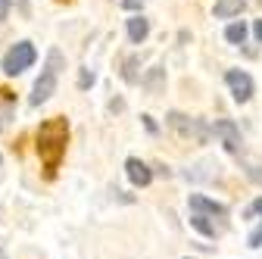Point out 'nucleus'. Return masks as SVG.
<instances>
[{
  "label": "nucleus",
  "mask_w": 262,
  "mask_h": 259,
  "mask_svg": "<svg viewBox=\"0 0 262 259\" xmlns=\"http://www.w3.org/2000/svg\"><path fill=\"white\" fill-rule=\"evenodd\" d=\"M66 144H69V122L62 116H53V119L41 122V128H38V156H41L47 175H56L62 156H66Z\"/></svg>",
  "instance_id": "f257e3e1"
},
{
  "label": "nucleus",
  "mask_w": 262,
  "mask_h": 259,
  "mask_svg": "<svg viewBox=\"0 0 262 259\" xmlns=\"http://www.w3.org/2000/svg\"><path fill=\"white\" fill-rule=\"evenodd\" d=\"M59 69H62V53H59V50H50L47 69L41 72V78L35 81V88H31V97H28L31 106H41L44 100H50V97L56 94V72H59Z\"/></svg>",
  "instance_id": "f03ea898"
},
{
  "label": "nucleus",
  "mask_w": 262,
  "mask_h": 259,
  "mask_svg": "<svg viewBox=\"0 0 262 259\" xmlns=\"http://www.w3.org/2000/svg\"><path fill=\"white\" fill-rule=\"evenodd\" d=\"M35 59H38V50L31 47L28 41H19V44L10 47L7 56H4V72H7V75H19V72H25Z\"/></svg>",
  "instance_id": "7ed1b4c3"
},
{
  "label": "nucleus",
  "mask_w": 262,
  "mask_h": 259,
  "mask_svg": "<svg viewBox=\"0 0 262 259\" xmlns=\"http://www.w3.org/2000/svg\"><path fill=\"white\" fill-rule=\"evenodd\" d=\"M169 125H172V132H178L181 138H193L196 144H206L209 141V128L200 119H190L184 113H169Z\"/></svg>",
  "instance_id": "20e7f679"
},
{
  "label": "nucleus",
  "mask_w": 262,
  "mask_h": 259,
  "mask_svg": "<svg viewBox=\"0 0 262 259\" xmlns=\"http://www.w3.org/2000/svg\"><path fill=\"white\" fill-rule=\"evenodd\" d=\"M225 81H228V88H231V97L237 103H247L250 97H253V78L247 75V72H241V69H231L225 75Z\"/></svg>",
  "instance_id": "39448f33"
},
{
  "label": "nucleus",
  "mask_w": 262,
  "mask_h": 259,
  "mask_svg": "<svg viewBox=\"0 0 262 259\" xmlns=\"http://www.w3.org/2000/svg\"><path fill=\"white\" fill-rule=\"evenodd\" d=\"M209 132H212L215 138H222V144L231 150V153H237V150H241V128H237L231 119H219V122L209 128Z\"/></svg>",
  "instance_id": "423d86ee"
},
{
  "label": "nucleus",
  "mask_w": 262,
  "mask_h": 259,
  "mask_svg": "<svg viewBox=\"0 0 262 259\" xmlns=\"http://www.w3.org/2000/svg\"><path fill=\"white\" fill-rule=\"evenodd\" d=\"M187 206H190L193 212H203V215H219V219H225V215H228V209H225L219 200H209L206 193H190Z\"/></svg>",
  "instance_id": "0eeeda50"
},
{
  "label": "nucleus",
  "mask_w": 262,
  "mask_h": 259,
  "mask_svg": "<svg viewBox=\"0 0 262 259\" xmlns=\"http://www.w3.org/2000/svg\"><path fill=\"white\" fill-rule=\"evenodd\" d=\"M125 172H128V178H131V184H135V187H147L153 181V169L147 163H141V159H135V156L125 163Z\"/></svg>",
  "instance_id": "6e6552de"
},
{
  "label": "nucleus",
  "mask_w": 262,
  "mask_h": 259,
  "mask_svg": "<svg viewBox=\"0 0 262 259\" xmlns=\"http://www.w3.org/2000/svg\"><path fill=\"white\" fill-rule=\"evenodd\" d=\"M147 35H150V22H147L144 16H135V19H128V38L135 41V44H141Z\"/></svg>",
  "instance_id": "1a4fd4ad"
},
{
  "label": "nucleus",
  "mask_w": 262,
  "mask_h": 259,
  "mask_svg": "<svg viewBox=\"0 0 262 259\" xmlns=\"http://www.w3.org/2000/svg\"><path fill=\"white\" fill-rule=\"evenodd\" d=\"M244 4L247 0H215V16L219 19H231V16H237L244 10Z\"/></svg>",
  "instance_id": "9d476101"
},
{
  "label": "nucleus",
  "mask_w": 262,
  "mask_h": 259,
  "mask_svg": "<svg viewBox=\"0 0 262 259\" xmlns=\"http://www.w3.org/2000/svg\"><path fill=\"white\" fill-rule=\"evenodd\" d=\"M190 225H193V228L200 231L203 238H215V234H219V228L209 222V215H203V212H193V215H190Z\"/></svg>",
  "instance_id": "9b49d317"
},
{
  "label": "nucleus",
  "mask_w": 262,
  "mask_h": 259,
  "mask_svg": "<svg viewBox=\"0 0 262 259\" xmlns=\"http://www.w3.org/2000/svg\"><path fill=\"white\" fill-rule=\"evenodd\" d=\"M225 38L231 41V44H244V38H247V25H244V22H234V25H228Z\"/></svg>",
  "instance_id": "f8f14e48"
},
{
  "label": "nucleus",
  "mask_w": 262,
  "mask_h": 259,
  "mask_svg": "<svg viewBox=\"0 0 262 259\" xmlns=\"http://www.w3.org/2000/svg\"><path fill=\"white\" fill-rule=\"evenodd\" d=\"M135 69H138V56H128V59H125V69H122V78L135 84V81H138V72H135Z\"/></svg>",
  "instance_id": "ddd939ff"
},
{
  "label": "nucleus",
  "mask_w": 262,
  "mask_h": 259,
  "mask_svg": "<svg viewBox=\"0 0 262 259\" xmlns=\"http://www.w3.org/2000/svg\"><path fill=\"white\" fill-rule=\"evenodd\" d=\"M91 84H94V72H91V69H81V72H78V88L88 91Z\"/></svg>",
  "instance_id": "4468645a"
},
{
  "label": "nucleus",
  "mask_w": 262,
  "mask_h": 259,
  "mask_svg": "<svg viewBox=\"0 0 262 259\" xmlns=\"http://www.w3.org/2000/svg\"><path fill=\"white\" fill-rule=\"evenodd\" d=\"M159 84H162V69H153V72H150V78H147V88L156 94V91H159Z\"/></svg>",
  "instance_id": "2eb2a0df"
},
{
  "label": "nucleus",
  "mask_w": 262,
  "mask_h": 259,
  "mask_svg": "<svg viewBox=\"0 0 262 259\" xmlns=\"http://www.w3.org/2000/svg\"><path fill=\"white\" fill-rule=\"evenodd\" d=\"M247 244L256 250V247H262V225H256V228L250 231V238H247Z\"/></svg>",
  "instance_id": "dca6fc26"
},
{
  "label": "nucleus",
  "mask_w": 262,
  "mask_h": 259,
  "mask_svg": "<svg viewBox=\"0 0 262 259\" xmlns=\"http://www.w3.org/2000/svg\"><path fill=\"white\" fill-rule=\"evenodd\" d=\"M253 215H262V197H256V200L250 203V209H247V219H253Z\"/></svg>",
  "instance_id": "f3484780"
},
{
  "label": "nucleus",
  "mask_w": 262,
  "mask_h": 259,
  "mask_svg": "<svg viewBox=\"0 0 262 259\" xmlns=\"http://www.w3.org/2000/svg\"><path fill=\"white\" fill-rule=\"evenodd\" d=\"M125 10H141V0H122Z\"/></svg>",
  "instance_id": "a211bd4d"
},
{
  "label": "nucleus",
  "mask_w": 262,
  "mask_h": 259,
  "mask_svg": "<svg viewBox=\"0 0 262 259\" xmlns=\"http://www.w3.org/2000/svg\"><path fill=\"white\" fill-rule=\"evenodd\" d=\"M10 16V0H0V19Z\"/></svg>",
  "instance_id": "6ab92c4d"
},
{
  "label": "nucleus",
  "mask_w": 262,
  "mask_h": 259,
  "mask_svg": "<svg viewBox=\"0 0 262 259\" xmlns=\"http://www.w3.org/2000/svg\"><path fill=\"white\" fill-rule=\"evenodd\" d=\"M144 125H147V132H156V122H153L150 116H144Z\"/></svg>",
  "instance_id": "aec40b11"
},
{
  "label": "nucleus",
  "mask_w": 262,
  "mask_h": 259,
  "mask_svg": "<svg viewBox=\"0 0 262 259\" xmlns=\"http://www.w3.org/2000/svg\"><path fill=\"white\" fill-rule=\"evenodd\" d=\"M253 31H256V38H259V41H262V19H259V22H256V25H253Z\"/></svg>",
  "instance_id": "412c9836"
},
{
  "label": "nucleus",
  "mask_w": 262,
  "mask_h": 259,
  "mask_svg": "<svg viewBox=\"0 0 262 259\" xmlns=\"http://www.w3.org/2000/svg\"><path fill=\"white\" fill-rule=\"evenodd\" d=\"M0 259H7V250H4V244H0Z\"/></svg>",
  "instance_id": "4be33fe9"
},
{
  "label": "nucleus",
  "mask_w": 262,
  "mask_h": 259,
  "mask_svg": "<svg viewBox=\"0 0 262 259\" xmlns=\"http://www.w3.org/2000/svg\"><path fill=\"white\" fill-rule=\"evenodd\" d=\"M0 175H4V156H0Z\"/></svg>",
  "instance_id": "5701e85b"
}]
</instances>
